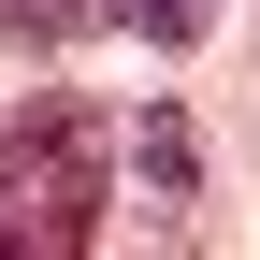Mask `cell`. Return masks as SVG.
Returning <instances> with one entry per match:
<instances>
[{
	"label": "cell",
	"mask_w": 260,
	"mask_h": 260,
	"mask_svg": "<svg viewBox=\"0 0 260 260\" xmlns=\"http://www.w3.org/2000/svg\"><path fill=\"white\" fill-rule=\"evenodd\" d=\"M102 217H116V174H102V116L73 87H44L29 116H0V246L73 260V246H102Z\"/></svg>",
	"instance_id": "1"
},
{
	"label": "cell",
	"mask_w": 260,
	"mask_h": 260,
	"mask_svg": "<svg viewBox=\"0 0 260 260\" xmlns=\"http://www.w3.org/2000/svg\"><path fill=\"white\" fill-rule=\"evenodd\" d=\"M145 217H188V116H145Z\"/></svg>",
	"instance_id": "2"
},
{
	"label": "cell",
	"mask_w": 260,
	"mask_h": 260,
	"mask_svg": "<svg viewBox=\"0 0 260 260\" xmlns=\"http://www.w3.org/2000/svg\"><path fill=\"white\" fill-rule=\"evenodd\" d=\"M116 0H0V44H73V29H102Z\"/></svg>",
	"instance_id": "3"
}]
</instances>
